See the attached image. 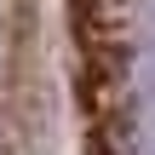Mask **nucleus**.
I'll list each match as a JSON object with an SVG mask.
<instances>
[{"mask_svg": "<svg viewBox=\"0 0 155 155\" xmlns=\"http://www.w3.org/2000/svg\"><path fill=\"white\" fill-rule=\"evenodd\" d=\"M75 104L92 155H155V0H69Z\"/></svg>", "mask_w": 155, "mask_h": 155, "instance_id": "nucleus-1", "label": "nucleus"}]
</instances>
